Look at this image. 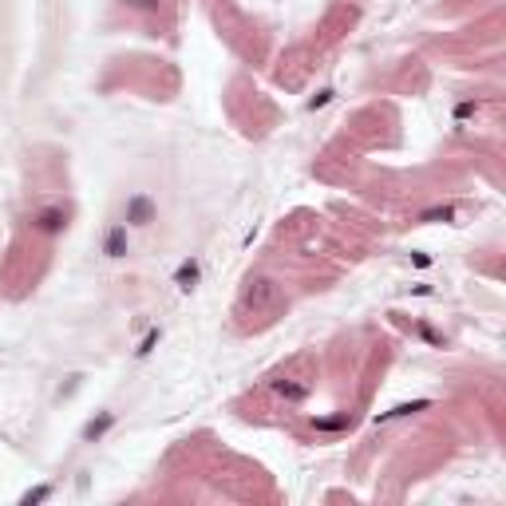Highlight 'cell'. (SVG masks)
I'll list each match as a JSON object with an SVG mask.
<instances>
[{
  "mask_svg": "<svg viewBox=\"0 0 506 506\" xmlns=\"http://www.w3.org/2000/svg\"><path fill=\"white\" fill-rule=\"evenodd\" d=\"M63 226H68V210H40L36 214V230H44V234H56Z\"/></svg>",
  "mask_w": 506,
  "mask_h": 506,
  "instance_id": "cell-1",
  "label": "cell"
},
{
  "mask_svg": "<svg viewBox=\"0 0 506 506\" xmlns=\"http://www.w3.org/2000/svg\"><path fill=\"white\" fill-rule=\"evenodd\" d=\"M150 214H155V210H150L147 198H131V202H127V222H131V226H147Z\"/></svg>",
  "mask_w": 506,
  "mask_h": 506,
  "instance_id": "cell-2",
  "label": "cell"
},
{
  "mask_svg": "<svg viewBox=\"0 0 506 506\" xmlns=\"http://www.w3.org/2000/svg\"><path fill=\"white\" fill-rule=\"evenodd\" d=\"M111 423H115V416H111V411H103L99 420H91V423H87V427H84V439H87V443H95L99 435H103V432H107V427H111Z\"/></svg>",
  "mask_w": 506,
  "mask_h": 506,
  "instance_id": "cell-3",
  "label": "cell"
},
{
  "mask_svg": "<svg viewBox=\"0 0 506 506\" xmlns=\"http://www.w3.org/2000/svg\"><path fill=\"white\" fill-rule=\"evenodd\" d=\"M423 408H427V400H416V404H400V408H392V411H380V416H376V423L400 420V416H411V411H423Z\"/></svg>",
  "mask_w": 506,
  "mask_h": 506,
  "instance_id": "cell-4",
  "label": "cell"
},
{
  "mask_svg": "<svg viewBox=\"0 0 506 506\" xmlns=\"http://www.w3.org/2000/svg\"><path fill=\"white\" fill-rule=\"evenodd\" d=\"M107 253H111V258L123 253V230H111V237H107Z\"/></svg>",
  "mask_w": 506,
  "mask_h": 506,
  "instance_id": "cell-5",
  "label": "cell"
},
{
  "mask_svg": "<svg viewBox=\"0 0 506 506\" xmlns=\"http://www.w3.org/2000/svg\"><path fill=\"white\" fill-rule=\"evenodd\" d=\"M194 277H198V265H194V261L178 269V285H182V289H190V281H194Z\"/></svg>",
  "mask_w": 506,
  "mask_h": 506,
  "instance_id": "cell-6",
  "label": "cell"
},
{
  "mask_svg": "<svg viewBox=\"0 0 506 506\" xmlns=\"http://www.w3.org/2000/svg\"><path fill=\"white\" fill-rule=\"evenodd\" d=\"M348 423V416H333V420H317V427L321 432H336V427H345Z\"/></svg>",
  "mask_w": 506,
  "mask_h": 506,
  "instance_id": "cell-7",
  "label": "cell"
},
{
  "mask_svg": "<svg viewBox=\"0 0 506 506\" xmlns=\"http://www.w3.org/2000/svg\"><path fill=\"white\" fill-rule=\"evenodd\" d=\"M451 214H455V210H451V206H443V210H427V214H423V222H439V218H443V222H447Z\"/></svg>",
  "mask_w": 506,
  "mask_h": 506,
  "instance_id": "cell-8",
  "label": "cell"
},
{
  "mask_svg": "<svg viewBox=\"0 0 506 506\" xmlns=\"http://www.w3.org/2000/svg\"><path fill=\"white\" fill-rule=\"evenodd\" d=\"M127 4H135V8H159V0H127Z\"/></svg>",
  "mask_w": 506,
  "mask_h": 506,
  "instance_id": "cell-9",
  "label": "cell"
}]
</instances>
